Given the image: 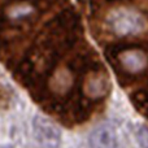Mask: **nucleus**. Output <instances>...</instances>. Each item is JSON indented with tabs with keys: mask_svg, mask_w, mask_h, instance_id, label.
<instances>
[{
	"mask_svg": "<svg viewBox=\"0 0 148 148\" xmlns=\"http://www.w3.org/2000/svg\"><path fill=\"white\" fill-rule=\"evenodd\" d=\"M136 52H130V56L133 60H130L127 57V59H123V62H125L126 68L127 69H139L140 66H143V57H142V55H139L138 57H135Z\"/></svg>",
	"mask_w": 148,
	"mask_h": 148,
	"instance_id": "5",
	"label": "nucleus"
},
{
	"mask_svg": "<svg viewBox=\"0 0 148 148\" xmlns=\"http://www.w3.org/2000/svg\"><path fill=\"white\" fill-rule=\"evenodd\" d=\"M33 134L36 143L43 148H59L61 131L52 121L40 114L33 118Z\"/></svg>",
	"mask_w": 148,
	"mask_h": 148,
	"instance_id": "1",
	"label": "nucleus"
},
{
	"mask_svg": "<svg viewBox=\"0 0 148 148\" xmlns=\"http://www.w3.org/2000/svg\"><path fill=\"white\" fill-rule=\"evenodd\" d=\"M90 148H125L122 134L112 123L95 127L88 136Z\"/></svg>",
	"mask_w": 148,
	"mask_h": 148,
	"instance_id": "2",
	"label": "nucleus"
},
{
	"mask_svg": "<svg viewBox=\"0 0 148 148\" xmlns=\"http://www.w3.org/2000/svg\"><path fill=\"white\" fill-rule=\"evenodd\" d=\"M134 136L140 148H148V125L138 123L134 126Z\"/></svg>",
	"mask_w": 148,
	"mask_h": 148,
	"instance_id": "4",
	"label": "nucleus"
},
{
	"mask_svg": "<svg viewBox=\"0 0 148 148\" xmlns=\"http://www.w3.org/2000/svg\"><path fill=\"white\" fill-rule=\"evenodd\" d=\"M110 29L120 35L138 33L143 29V18L138 13L127 9H118L109 17Z\"/></svg>",
	"mask_w": 148,
	"mask_h": 148,
	"instance_id": "3",
	"label": "nucleus"
}]
</instances>
